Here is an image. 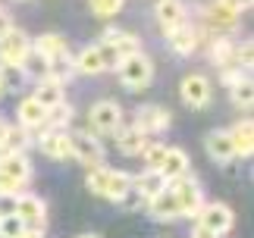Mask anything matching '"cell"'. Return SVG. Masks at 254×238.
<instances>
[{
    "label": "cell",
    "instance_id": "6da1fadb",
    "mask_svg": "<svg viewBox=\"0 0 254 238\" xmlns=\"http://www.w3.org/2000/svg\"><path fill=\"white\" fill-rule=\"evenodd\" d=\"M116 72H120V82L123 88H129V91H141V88L151 85L154 78V63L148 54H129L120 60V66H116Z\"/></svg>",
    "mask_w": 254,
    "mask_h": 238
},
{
    "label": "cell",
    "instance_id": "7a4b0ae2",
    "mask_svg": "<svg viewBox=\"0 0 254 238\" xmlns=\"http://www.w3.org/2000/svg\"><path fill=\"white\" fill-rule=\"evenodd\" d=\"M173 191H176V197H179V210H182V216H198V210L204 207V188H201V182L194 178L191 173H182L179 178H173Z\"/></svg>",
    "mask_w": 254,
    "mask_h": 238
},
{
    "label": "cell",
    "instance_id": "3957f363",
    "mask_svg": "<svg viewBox=\"0 0 254 238\" xmlns=\"http://www.w3.org/2000/svg\"><path fill=\"white\" fill-rule=\"evenodd\" d=\"M194 220H198L207 232H213L217 238H226L232 232V226H236V213H232V207L213 201V204H204Z\"/></svg>",
    "mask_w": 254,
    "mask_h": 238
},
{
    "label": "cell",
    "instance_id": "277c9868",
    "mask_svg": "<svg viewBox=\"0 0 254 238\" xmlns=\"http://www.w3.org/2000/svg\"><path fill=\"white\" fill-rule=\"evenodd\" d=\"M88 119H91V128L97 135H113L123 125V107L116 101H97L91 107V113H88Z\"/></svg>",
    "mask_w": 254,
    "mask_h": 238
},
{
    "label": "cell",
    "instance_id": "5b68a950",
    "mask_svg": "<svg viewBox=\"0 0 254 238\" xmlns=\"http://www.w3.org/2000/svg\"><path fill=\"white\" fill-rule=\"evenodd\" d=\"M69 141H72V157L79 163H85L88 170L97 166V163H104V144L97 141L94 132H72Z\"/></svg>",
    "mask_w": 254,
    "mask_h": 238
},
{
    "label": "cell",
    "instance_id": "8992f818",
    "mask_svg": "<svg viewBox=\"0 0 254 238\" xmlns=\"http://www.w3.org/2000/svg\"><path fill=\"white\" fill-rule=\"evenodd\" d=\"M13 213H16L25 226H32V229H41V226L47 223V204H44L38 194H28V191H19V194H16Z\"/></svg>",
    "mask_w": 254,
    "mask_h": 238
},
{
    "label": "cell",
    "instance_id": "52a82bcc",
    "mask_svg": "<svg viewBox=\"0 0 254 238\" xmlns=\"http://www.w3.org/2000/svg\"><path fill=\"white\" fill-rule=\"evenodd\" d=\"M179 94L182 101L191 107V110H204L213 97V88H210V78L207 75H185L182 85H179Z\"/></svg>",
    "mask_w": 254,
    "mask_h": 238
},
{
    "label": "cell",
    "instance_id": "ba28073f",
    "mask_svg": "<svg viewBox=\"0 0 254 238\" xmlns=\"http://www.w3.org/2000/svg\"><path fill=\"white\" fill-rule=\"evenodd\" d=\"M28 51H32V38L25 32H19V28H13L9 35L0 38V66H19Z\"/></svg>",
    "mask_w": 254,
    "mask_h": 238
},
{
    "label": "cell",
    "instance_id": "9c48e42d",
    "mask_svg": "<svg viewBox=\"0 0 254 238\" xmlns=\"http://www.w3.org/2000/svg\"><path fill=\"white\" fill-rule=\"evenodd\" d=\"M173 122V116L167 107H160V104H144L138 107V113H135V128H141L144 135H157L163 132V128H170Z\"/></svg>",
    "mask_w": 254,
    "mask_h": 238
},
{
    "label": "cell",
    "instance_id": "30bf717a",
    "mask_svg": "<svg viewBox=\"0 0 254 238\" xmlns=\"http://www.w3.org/2000/svg\"><path fill=\"white\" fill-rule=\"evenodd\" d=\"M148 213H151V220H157V223H173V220H179L182 210H179V197H176L173 191V185H167L163 191H157L148 201Z\"/></svg>",
    "mask_w": 254,
    "mask_h": 238
},
{
    "label": "cell",
    "instance_id": "8fae6325",
    "mask_svg": "<svg viewBox=\"0 0 254 238\" xmlns=\"http://www.w3.org/2000/svg\"><path fill=\"white\" fill-rule=\"evenodd\" d=\"M167 41H170L176 57H191L194 51H198V44H201V28L189 25V19H185L182 25H176V28L167 32Z\"/></svg>",
    "mask_w": 254,
    "mask_h": 238
},
{
    "label": "cell",
    "instance_id": "7c38bea8",
    "mask_svg": "<svg viewBox=\"0 0 254 238\" xmlns=\"http://www.w3.org/2000/svg\"><path fill=\"white\" fill-rule=\"evenodd\" d=\"M38 147H41L44 157H51V160H69L72 157V141L69 135L63 132V128H47V132L41 135V141H38Z\"/></svg>",
    "mask_w": 254,
    "mask_h": 238
},
{
    "label": "cell",
    "instance_id": "4fadbf2b",
    "mask_svg": "<svg viewBox=\"0 0 254 238\" xmlns=\"http://www.w3.org/2000/svg\"><path fill=\"white\" fill-rule=\"evenodd\" d=\"M204 151H207V157L213 163L226 166L236 160V147H232V138L229 132H223V128H217V132H210L207 138H204Z\"/></svg>",
    "mask_w": 254,
    "mask_h": 238
},
{
    "label": "cell",
    "instance_id": "5bb4252c",
    "mask_svg": "<svg viewBox=\"0 0 254 238\" xmlns=\"http://www.w3.org/2000/svg\"><path fill=\"white\" fill-rule=\"evenodd\" d=\"M0 173L25 185L28 178H32V163H28L25 151H3L0 154Z\"/></svg>",
    "mask_w": 254,
    "mask_h": 238
},
{
    "label": "cell",
    "instance_id": "9a60e30c",
    "mask_svg": "<svg viewBox=\"0 0 254 238\" xmlns=\"http://www.w3.org/2000/svg\"><path fill=\"white\" fill-rule=\"evenodd\" d=\"M32 51H38L41 57L51 60V63H57V60H69V41H66L63 35L47 32V35H41V38L32 41Z\"/></svg>",
    "mask_w": 254,
    "mask_h": 238
},
{
    "label": "cell",
    "instance_id": "2e32d148",
    "mask_svg": "<svg viewBox=\"0 0 254 238\" xmlns=\"http://www.w3.org/2000/svg\"><path fill=\"white\" fill-rule=\"evenodd\" d=\"M116 144H120V151L126 154V157H141V151H144V147H148L151 144V135H144L141 132V128H116Z\"/></svg>",
    "mask_w": 254,
    "mask_h": 238
},
{
    "label": "cell",
    "instance_id": "e0dca14e",
    "mask_svg": "<svg viewBox=\"0 0 254 238\" xmlns=\"http://www.w3.org/2000/svg\"><path fill=\"white\" fill-rule=\"evenodd\" d=\"M154 16H157V22L163 25V32H170V28L182 25L185 19H189L182 0H157V6H154Z\"/></svg>",
    "mask_w": 254,
    "mask_h": 238
},
{
    "label": "cell",
    "instance_id": "ac0fdd59",
    "mask_svg": "<svg viewBox=\"0 0 254 238\" xmlns=\"http://www.w3.org/2000/svg\"><path fill=\"white\" fill-rule=\"evenodd\" d=\"M104 44H110V51L120 57V60L141 51V41H138V38L129 35V32H120V28H107V32H104Z\"/></svg>",
    "mask_w": 254,
    "mask_h": 238
},
{
    "label": "cell",
    "instance_id": "d6986e66",
    "mask_svg": "<svg viewBox=\"0 0 254 238\" xmlns=\"http://www.w3.org/2000/svg\"><path fill=\"white\" fill-rule=\"evenodd\" d=\"M229 138H232V147H236V157H248L254 154V122L251 119H242L229 128Z\"/></svg>",
    "mask_w": 254,
    "mask_h": 238
},
{
    "label": "cell",
    "instance_id": "ffe728a7",
    "mask_svg": "<svg viewBox=\"0 0 254 238\" xmlns=\"http://www.w3.org/2000/svg\"><path fill=\"white\" fill-rule=\"evenodd\" d=\"M16 119L28 132H32V128H41L44 119H47V107H41L35 97H25V101H19V107H16Z\"/></svg>",
    "mask_w": 254,
    "mask_h": 238
},
{
    "label": "cell",
    "instance_id": "44dd1931",
    "mask_svg": "<svg viewBox=\"0 0 254 238\" xmlns=\"http://www.w3.org/2000/svg\"><path fill=\"white\" fill-rule=\"evenodd\" d=\"M19 72H22V78H28V82H44V78L51 75V60L41 57L38 51H28L22 57V63H19Z\"/></svg>",
    "mask_w": 254,
    "mask_h": 238
},
{
    "label": "cell",
    "instance_id": "7402d4cb",
    "mask_svg": "<svg viewBox=\"0 0 254 238\" xmlns=\"http://www.w3.org/2000/svg\"><path fill=\"white\" fill-rule=\"evenodd\" d=\"M167 182H173V178H179L182 173H189V154L182 151V147H167V157H163L160 170H157Z\"/></svg>",
    "mask_w": 254,
    "mask_h": 238
},
{
    "label": "cell",
    "instance_id": "603a6c76",
    "mask_svg": "<svg viewBox=\"0 0 254 238\" xmlns=\"http://www.w3.org/2000/svg\"><path fill=\"white\" fill-rule=\"evenodd\" d=\"M132 185H135V188H138V191H141L144 204H148L151 197L157 194V191H163V188H167L170 182H167V178H163V176H160L157 170H144L141 176H132Z\"/></svg>",
    "mask_w": 254,
    "mask_h": 238
},
{
    "label": "cell",
    "instance_id": "cb8c5ba5",
    "mask_svg": "<svg viewBox=\"0 0 254 238\" xmlns=\"http://www.w3.org/2000/svg\"><path fill=\"white\" fill-rule=\"evenodd\" d=\"M35 101L41 104V107H57V104H63L66 101V94H63V85L60 82H54V78H44V82H38V88H35Z\"/></svg>",
    "mask_w": 254,
    "mask_h": 238
},
{
    "label": "cell",
    "instance_id": "d4e9b609",
    "mask_svg": "<svg viewBox=\"0 0 254 238\" xmlns=\"http://www.w3.org/2000/svg\"><path fill=\"white\" fill-rule=\"evenodd\" d=\"M204 16H207V22L213 28H220V32H223V28H232V25L239 22V13H236V9H229L226 3H220V0H213V3L204 9Z\"/></svg>",
    "mask_w": 254,
    "mask_h": 238
},
{
    "label": "cell",
    "instance_id": "484cf974",
    "mask_svg": "<svg viewBox=\"0 0 254 238\" xmlns=\"http://www.w3.org/2000/svg\"><path fill=\"white\" fill-rule=\"evenodd\" d=\"M75 69H79L82 75H97V72H104V57H101V51H97V44H91V47H85V51L75 57Z\"/></svg>",
    "mask_w": 254,
    "mask_h": 238
},
{
    "label": "cell",
    "instance_id": "4316f807",
    "mask_svg": "<svg viewBox=\"0 0 254 238\" xmlns=\"http://www.w3.org/2000/svg\"><path fill=\"white\" fill-rule=\"evenodd\" d=\"M132 188V176L129 173H120V170H113V176H110V182H107V188H104V194L101 197H107V201H120V197L126 194Z\"/></svg>",
    "mask_w": 254,
    "mask_h": 238
},
{
    "label": "cell",
    "instance_id": "83f0119b",
    "mask_svg": "<svg viewBox=\"0 0 254 238\" xmlns=\"http://www.w3.org/2000/svg\"><path fill=\"white\" fill-rule=\"evenodd\" d=\"M232 54H236V44H232L229 38H217V41L210 44V63L220 66V69L232 63Z\"/></svg>",
    "mask_w": 254,
    "mask_h": 238
},
{
    "label": "cell",
    "instance_id": "f1b7e54d",
    "mask_svg": "<svg viewBox=\"0 0 254 238\" xmlns=\"http://www.w3.org/2000/svg\"><path fill=\"white\" fill-rule=\"evenodd\" d=\"M72 116H75V110L63 101V104H57V107H51V110H47L44 125H47V128H66V125L72 122Z\"/></svg>",
    "mask_w": 254,
    "mask_h": 238
},
{
    "label": "cell",
    "instance_id": "f546056e",
    "mask_svg": "<svg viewBox=\"0 0 254 238\" xmlns=\"http://www.w3.org/2000/svg\"><path fill=\"white\" fill-rule=\"evenodd\" d=\"M110 176H113L110 166H104V163L91 166V173H88V178H85L88 191H91V194H104V188H107V182H110Z\"/></svg>",
    "mask_w": 254,
    "mask_h": 238
},
{
    "label": "cell",
    "instance_id": "4dcf8cb0",
    "mask_svg": "<svg viewBox=\"0 0 254 238\" xmlns=\"http://www.w3.org/2000/svg\"><path fill=\"white\" fill-rule=\"evenodd\" d=\"M28 128L25 125H9L6 128V138H3V151H25L28 147Z\"/></svg>",
    "mask_w": 254,
    "mask_h": 238
},
{
    "label": "cell",
    "instance_id": "1f68e13d",
    "mask_svg": "<svg viewBox=\"0 0 254 238\" xmlns=\"http://www.w3.org/2000/svg\"><path fill=\"white\" fill-rule=\"evenodd\" d=\"M163 157H167V144H160V141H151V144H148V147H144V151H141L144 170H160Z\"/></svg>",
    "mask_w": 254,
    "mask_h": 238
},
{
    "label": "cell",
    "instance_id": "d6a6232c",
    "mask_svg": "<svg viewBox=\"0 0 254 238\" xmlns=\"http://www.w3.org/2000/svg\"><path fill=\"white\" fill-rule=\"evenodd\" d=\"M229 94H232V104H236V107H251L254 104V85H251V78H242L239 85H232Z\"/></svg>",
    "mask_w": 254,
    "mask_h": 238
},
{
    "label": "cell",
    "instance_id": "836d02e7",
    "mask_svg": "<svg viewBox=\"0 0 254 238\" xmlns=\"http://www.w3.org/2000/svg\"><path fill=\"white\" fill-rule=\"evenodd\" d=\"M25 232V223L16 213H3L0 216V238H19Z\"/></svg>",
    "mask_w": 254,
    "mask_h": 238
},
{
    "label": "cell",
    "instance_id": "e575fe53",
    "mask_svg": "<svg viewBox=\"0 0 254 238\" xmlns=\"http://www.w3.org/2000/svg\"><path fill=\"white\" fill-rule=\"evenodd\" d=\"M88 3H91V13H94V16L110 19V16H116V13L126 6V0H88Z\"/></svg>",
    "mask_w": 254,
    "mask_h": 238
},
{
    "label": "cell",
    "instance_id": "d590c367",
    "mask_svg": "<svg viewBox=\"0 0 254 238\" xmlns=\"http://www.w3.org/2000/svg\"><path fill=\"white\" fill-rule=\"evenodd\" d=\"M116 204H120L123 210H141V207H144V197H141V191H138V188L132 185V188H129V191H126V194H123Z\"/></svg>",
    "mask_w": 254,
    "mask_h": 238
},
{
    "label": "cell",
    "instance_id": "8d00e7d4",
    "mask_svg": "<svg viewBox=\"0 0 254 238\" xmlns=\"http://www.w3.org/2000/svg\"><path fill=\"white\" fill-rule=\"evenodd\" d=\"M242 78H248V72L242 66H223V75H220V82L226 85V88H232V85H239Z\"/></svg>",
    "mask_w": 254,
    "mask_h": 238
},
{
    "label": "cell",
    "instance_id": "74e56055",
    "mask_svg": "<svg viewBox=\"0 0 254 238\" xmlns=\"http://www.w3.org/2000/svg\"><path fill=\"white\" fill-rule=\"evenodd\" d=\"M19 191H22V182H16V178L0 173V194H19Z\"/></svg>",
    "mask_w": 254,
    "mask_h": 238
},
{
    "label": "cell",
    "instance_id": "f35d334b",
    "mask_svg": "<svg viewBox=\"0 0 254 238\" xmlns=\"http://www.w3.org/2000/svg\"><path fill=\"white\" fill-rule=\"evenodd\" d=\"M97 51H101L104 66H107V69H116V66H120V57H116V54L110 51V44H104V41H101V44H97Z\"/></svg>",
    "mask_w": 254,
    "mask_h": 238
},
{
    "label": "cell",
    "instance_id": "ab89813d",
    "mask_svg": "<svg viewBox=\"0 0 254 238\" xmlns=\"http://www.w3.org/2000/svg\"><path fill=\"white\" fill-rule=\"evenodd\" d=\"M13 16H9V13H3V9H0V38H3V35H9V32H13Z\"/></svg>",
    "mask_w": 254,
    "mask_h": 238
},
{
    "label": "cell",
    "instance_id": "60d3db41",
    "mask_svg": "<svg viewBox=\"0 0 254 238\" xmlns=\"http://www.w3.org/2000/svg\"><path fill=\"white\" fill-rule=\"evenodd\" d=\"M13 207H16V194H0V216L13 213Z\"/></svg>",
    "mask_w": 254,
    "mask_h": 238
},
{
    "label": "cell",
    "instance_id": "b9f144b4",
    "mask_svg": "<svg viewBox=\"0 0 254 238\" xmlns=\"http://www.w3.org/2000/svg\"><path fill=\"white\" fill-rule=\"evenodd\" d=\"M220 3H226L229 9H236V13H242V9H251L254 0H220Z\"/></svg>",
    "mask_w": 254,
    "mask_h": 238
},
{
    "label": "cell",
    "instance_id": "7bdbcfd3",
    "mask_svg": "<svg viewBox=\"0 0 254 238\" xmlns=\"http://www.w3.org/2000/svg\"><path fill=\"white\" fill-rule=\"evenodd\" d=\"M189 238H217V235H213V232H207V229H204L201 223H194V226H191V235H189Z\"/></svg>",
    "mask_w": 254,
    "mask_h": 238
},
{
    "label": "cell",
    "instance_id": "ee69618b",
    "mask_svg": "<svg viewBox=\"0 0 254 238\" xmlns=\"http://www.w3.org/2000/svg\"><path fill=\"white\" fill-rule=\"evenodd\" d=\"M19 238H44V232H41V229H32V226H25V232L19 235Z\"/></svg>",
    "mask_w": 254,
    "mask_h": 238
},
{
    "label": "cell",
    "instance_id": "f6af8a7d",
    "mask_svg": "<svg viewBox=\"0 0 254 238\" xmlns=\"http://www.w3.org/2000/svg\"><path fill=\"white\" fill-rule=\"evenodd\" d=\"M6 128H9V122L3 116H0V147H3V138H6Z\"/></svg>",
    "mask_w": 254,
    "mask_h": 238
},
{
    "label": "cell",
    "instance_id": "bcb514c9",
    "mask_svg": "<svg viewBox=\"0 0 254 238\" xmlns=\"http://www.w3.org/2000/svg\"><path fill=\"white\" fill-rule=\"evenodd\" d=\"M6 94V85H3V78H0V97H3Z\"/></svg>",
    "mask_w": 254,
    "mask_h": 238
},
{
    "label": "cell",
    "instance_id": "7dc6e473",
    "mask_svg": "<svg viewBox=\"0 0 254 238\" xmlns=\"http://www.w3.org/2000/svg\"><path fill=\"white\" fill-rule=\"evenodd\" d=\"M79 238H101V235H79Z\"/></svg>",
    "mask_w": 254,
    "mask_h": 238
},
{
    "label": "cell",
    "instance_id": "c3c4849f",
    "mask_svg": "<svg viewBox=\"0 0 254 238\" xmlns=\"http://www.w3.org/2000/svg\"><path fill=\"white\" fill-rule=\"evenodd\" d=\"M0 154H3V147H0Z\"/></svg>",
    "mask_w": 254,
    "mask_h": 238
}]
</instances>
